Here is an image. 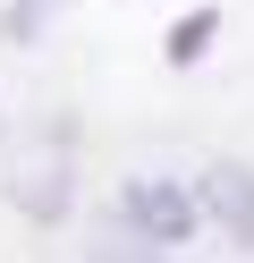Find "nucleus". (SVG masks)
Listing matches in <instances>:
<instances>
[{"label":"nucleus","instance_id":"obj_1","mask_svg":"<svg viewBox=\"0 0 254 263\" xmlns=\"http://www.w3.org/2000/svg\"><path fill=\"white\" fill-rule=\"evenodd\" d=\"M119 212H127L135 246H186L203 221V195H186L178 178H135L127 195H119Z\"/></svg>","mask_w":254,"mask_h":263},{"label":"nucleus","instance_id":"obj_3","mask_svg":"<svg viewBox=\"0 0 254 263\" xmlns=\"http://www.w3.org/2000/svg\"><path fill=\"white\" fill-rule=\"evenodd\" d=\"M17 204L43 212V221H60V212H68V170H60V161H34V178H17Z\"/></svg>","mask_w":254,"mask_h":263},{"label":"nucleus","instance_id":"obj_4","mask_svg":"<svg viewBox=\"0 0 254 263\" xmlns=\"http://www.w3.org/2000/svg\"><path fill=\"white\" fill-rule=\"evenodd\" d=\"M212 34H220V17H212V9H195V17H186L178 34H169V68H186V60H203V51H212Z\"/></svg>","mask_w":254,"mask_h":263},{"label":"nucleus","instance_id":"obj_2","mask_svg":"<svg viewBox=\"0 0 254 263\" xmlns=\"http://www.w3.org/2000/svg\"><path fill=\"white\" fill-rule=\"evenodd\" d=\"M203 212H212L229 238H246V246H254V170L212 161V170H203Z\"/></svg>","mask_w":254,"mask_h":263},{"label":"nucleus","instance_id":"obj_5","mask_svg":"<svg viewBox=\"0 0 254 263\" xmlns=\"http://www.w3.org/2000/svg\"><path fill=\"white\" fill-rule=\"evenodd\" d=\"M43 17H51V0H9L0 34H9V43H34V34H43Z\"/></svg>","mask_w":254,"mask_h":263}]
</instances>
